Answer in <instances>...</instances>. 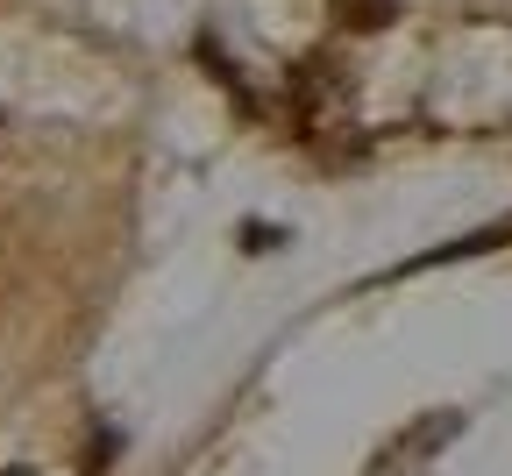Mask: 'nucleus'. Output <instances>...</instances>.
Masks as SVG:
<instances>
[{"mask_svg":"<svg viewBox=\"0 0 512 476\" xmlns=\"http://www.w3.org/2000/svg\"><path fill=\"white\" fill-rule=\"evenodd\" d=\"M463 434V413H427V420H413L406 434H392V441H384V455L370 462V476H413L420 462H434L441 455V441H456Z\"/></svg>","mask_w":512,"mask_h":476,"instance_id":"obj_1","label":"nucleus"}]
</instances>
